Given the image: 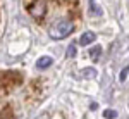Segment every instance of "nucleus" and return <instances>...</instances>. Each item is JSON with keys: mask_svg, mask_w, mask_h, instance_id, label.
Segmentation results:
<instances>
[{"mask_svg": "<svg viewBox=\"0 0 129 119\" xmlns=\"http://www.w3.org/2000/svg\"><path fill=\"white\" fill-rule=\"evenodd\" d=\"M127 74H129V66H127V67H126V69H122V73H120V81H124V79H126V78H127Z\"/></svg>", "mask_w": 129, "mask_h": 119, "instance_id": "nucleus-10", "label": "nucleus"}, {"mask_svg": "<svg viewBox=\"0 0 129 119\" xmlns=\"http://www.w3.org/2000/svg\"><path fill=\"white\" fill-rule=\"evenodd\" d=\"M52 62H53L52 57H47V55H45V57H40V59L36 60V67H38V69H47V67L52 66Z\"/></svg>", "mask_w": 129, "mask_h": 119, "instance_id": "nucleus-4", "label": "nucleus"}, {"mask_svg": "<svg viewBox=\"0 0 129 119\" xmlns=\"http://www.w3.org/2000/svg\"><path fill=\"white\" fill-rule=\"evenodd\" d=\"M83 74H84L86 78H93L96 73H95V69H84V71H83Z\"/></svg>", "mask_w": 129, "mask_h": 119, "instance_id": "nucleus-8", "label": "nucleus"}, {"mask_svg": "<svg viewBox=\"0 0 129 119\" xmlns=\"http://www.w3.org/2000/svg\"><path fill=\"white\" fill-rule=\"evenodd\" d=\"M74 55H76V47L71 45L69 49H67V57H74Z\"/></svg>", "mask_w": 129, "mask_h": 119, "instance_id": "nucleus-9", "label": "nucleus"}, {"mask_svg": "<svg viewBox=\"0 0 129 119\" xmlns=\"http://www.w3.org/2000/svg\"><path fill=\"white\" fill-rule=\"evenodd\" d=\"M0 81H2V78H0Z\"/></svg>", "mask_w": 129, "mask_h": 119, "instance_id": "nucleus-11", "label": "nucleus"}, {"mask_svg": "<svg viewBox=\"0 0 129 119\" xmlns=\"http://www.w3.org/2000/svg\"><path fill=\"white\" fill-rule=\"evenodd\" d=\"M24 5L33 19L41 21L45 17V0H24Z\"/></svg>", "mask_w": 129, "mask_h": 119, "instance_id": "nucleus-2", "label": "nucleus"}, {"mask_svg": "<svg viewBox=\"0 0 129 119\" xmlns=\"http://www.w3.org/2000/svg\"><path fill=\"white\" fill-rule=\"evenodd\" d=\"M100 54H102V49H100V47H95V49H91V52H89V55H91L93 60H98Z\"/></svg>", "mask_w": 129, "mask_h": 119, "instance_id": "nucleus-5", "label": "nucleus"}, {"mask_svg": "<svg viewBox=\"0 0 129 119\" xmlns=\"http://www.w3.org/2000/svg\"><path fill=\"white\" fill-rule=\"evenodd\" d=\"M72 30H74V24L69 19H60V21H55L50 26L48 33L53 40H64L66 36H69L71 33H72Z\"/></svg>", "mask_w": 129, "mask_h": 119, "instance_id": "nucleus-1", "label": "nucleus"}, {"mask_svg": "<svg viewBox=\"0 0 129 119\" xmlns=\"http://www.w3.org/2000/svg\"><path fill=\"white\" fill-rule=\"evenodd\" d=\"M103 116H105L107 119H115V117H117V112H115V110H110V109H107L105 112H103Z\"/></svg>", "mask_w": 129, "mask_h": 119, "instance_id": "nucleus-7", "label": "nucleus"}, {"mask_svg": "<svg viewBox=\"0 0 129 119\" xmlns=\"http://www.w3.org/2000/svg\"><path fill=\"white\" fill-rule=\"evenodd\" d=\"M95 38H96V36H95V33H93V31H86V33H84V35L79 38V43L86 47V45H89V43H93V41H95Z\"/></svg>", "mask_w": 129, "mask_h": 119, "instance_id": "nucleus-3", "label": "nucleus"}, {"mask_svg": "<svg viewBox=\"0 0 129 119\" xmlns=\"http://www.w3.org/2000/svg\"><path fill=\"white\" fill-rule=\"evenodd\" d=\"M89 10H91V14H93V16H100V14H102V12H100V9H96L95 0H89Z\"/></svg>", "mask_w": 129, "mask_h": 119, "instance_id": "nucleus-6", "label": "nucleus"}]
</instances>
